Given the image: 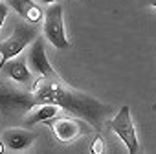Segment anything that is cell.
<instances>
[{"label":"cell","mask_w":156,"mask_h":154,"mask_svg":"<svg viewBox=\"0 0 156 154\" xmlns=\"http://www.w3.org/2000/svg\"><path fill=\"white\" fill-rule=\"evenodd\" d=\"M31 96H33V107L41 103H53L61 110H66L77 117H83L94 128L101 127V121L108 110L107 105L99 103L88 94L77 92L68 85H64L57 73L46 77L37 75V81L31 86Z\"/></svg>","instance_id":"1"},{"label":"cell","mask_w":156,"mask_h":154,"mask_svg":"<svg viewBox=\"0 0 156 154\" xmlns=\"http://www.w3.org/2000/svg\"><path fill=\"white\" fill-rule=\"evenodd\" d=\"M44 125H48L53 132V136L61 141V143H73L79 138H83L85 134H88L94 127L83 117L75 119V117H70V116H55L48 121H44Z\"/></svg>","instance_id":"2"},{"label":"cell","mask_w":156,"mask_h":154,"mask_svg":"<svg viewBox=\"0 0 156 154\" xmlns=\"http://www.w3.org/2000/svg\"><path fill=\"white\" fill-rule=\"evenodd\" d=\"M37 35H39V31H37L35 24H33V26H28V24L19 22V24L15 26V31H13L11 37L0 40V72H2V66H4L9 59L20 55L22 50L28 48L30 42H31Z\"/></svg>","instance_id":"3"},{"label":"cell","mask_w":156,"mask_h":154,"mask_svg":"<svg viewBox=\"0 0 156 154\" xmlns=\"http://www.w3.org/2000/svg\"><path fill=\"white\" fill-rule=\"evenodd\" d=\"M42 33L48 42L53 44L55 50H68L70 40L64 33V22H62V6L55 2L44 11V26Z\"/></svg>","instance_id":"4"},{"label":"cell","mask_w":156,"mask_h":154,"mask_svg":"<svg viewBox=\"0 0 156 154\" xmlns=\"http://www.w3.org/2000/svg\"><path fill=\"white\" fill-rule=\"evenodd\" d=\"M110 128L112 132L123 141V145L129 149V152L136 154L140 152V143H138V136H136V127L132 123V116H130V108L127 105H123L118 114L110 119Z\"/></svg>","instance_id":"5"},{"label":"cell","mask_w":156,"mask_h":154,"mask_svg":"<svg viewBox=\"0 0 156 154\" xmlns=\"http://www.w3.org/2000/svg\"><path fill=\"white\" fill-rule=\"evenodd\" d=\"M28 68L41 75V77H46V75H51L55 73V70L51 68L50 61H48V55H46V50H44V39L42 37H35L31 42H30V50H28Z\"/></svg>","instance_id":"6"},{"label":"cell","mask_w":156,"mask_h":154,"mask_svg":"<svg viewBox=\"0 0 156 154\" xmlns=\"http://www.w3.org/2000/svg\"><path fill=\"white\" fill-rule=\"evenodd\" d=\"M0 107H2L6 112L11 110H30L33 107V96L31 92H20V90H8L2 88L0 90Z\"/></svg>","instance_id":"7"},{"label":"cell","mask_w":156,"mask_h":154,"mask_svg":"<svg viewBox=\"0 0 156 154\" xmlns=\"http://www.w3.org/2000/svg\"><path fill=\"white\" fill-rule=\"evenodd\" d=\"M35 132L26 130V128H8L2 132V143L9 150H24L35 141Z\"/></svg>","instance_id":"8"},{"label":"cell","mask_w":156,"mask_h":154,"mask_svg":"<svg viewBox=\"0 0 156 154\" xmlns=\"http://www.w3.org/2000/svg\"><path fill=\"white\" fill-rule=\"evenodd\" d=\"M2 70L6 72V75L9 77L11 81H15V83H19V85H30L31 79H33V77H31V70H30L28 64H26V59L20 57V55L9 59V61L2 66Z\"/></svg>","instance_id":"9"},{"label":"cell","mask_w":156,"mask_h":154,"mask_svg":"<svg viewBox=\"0 0 156 154\" xmlns=\"http://www.w3.org/2000/svg\"><path fill=\"white\" fill-rule=\"evenodd\" d=\"M6 4L19 17H22L24 20H28L30 24H39L41 20H44V11L33 2V0H8Z\"/></svg>","instance_id":"10"},{"label":"cell","mask_w":156,"mask_h":154,"mask_svg":"<svg viewBox=\"0 0 156 154\" xmlns=\"http://www.w3.org/2000/svg\"><path fill=\"white\" fill-rule=\"evenodd\" d=\"M59 107L53 105V103H41V105H35L28 110V114L24 116V121L28 125H35V123H44L51 117H55L59 114Z\"/></svg>","instance_id":"11"},{"label":"cell","mask_w":156,"mask_h":154,"mask_svg":"<svg viewBox=\"0 0 156 154\" xmlns=\"http://www.w3.org/2000/svg\"><path fill=\"white\" fill-rule=\"evenodd\" d=\"M90 152H94V154H103L105 152V141H103L101 136H96L94 143L90 145Z\"/></svg>","instance_id":"12"},{"label":"cell","mask_w":156,"mask_h":154,"mask_svg":"<svg viewBox=\"0 0 156 154\" xmlns=\"http://www.w3.org/2000/svg\"><path fill=\"white\" fill-rule=\"evenodd\" d=\"M8 13H9V6L0 2V30H2V26H4V20L8 19Z\"/></svg>","instance_id":"13"},{"label":"cell","mask_w":156,"mask_h":154,"mask_svg":"<svg viewBox=\"0 0 156 154\" xmlns=\"http://www.w3.org/2000/svg\"><path fill=\"white\" fill-rule=\"evenodd\" d=\"M41 4H55V2H59V0H39Z\"/></svg>","instance_id":"14"},{"label":"cell","mask_w":156,"mask_h":154,"mask_svg":"<svg viewBox=\"0 0 156 154\" xmlns=\"http://www.w3.org/2000/svg\"><path fill=\"white\" fill-rule=\"evenodd\" d=\"M4 149H6V145L2 143V139H0V154H2V152H4Z\"/></svg>","instance_id":"15"},{"label":"cell","mask_w":156,"mask_h":154,"mask_svg":"<svg viewBox=\"0 0 156 154\" xmlns=\"http://www.w3.org/2000/svg\"><path fill=\"white\" fill-rule=\"evenodd\" d=\"M151 6H152V8H156V0H151Z\"/></svg>","instance_id":"16"},{"label":"cell","mask_w":156,"mask_h":154,"mask_svg":"<svg viewBox=\"0 0 156 154\" xmlns=\"http://www.w3.org/2000/svg\"><path fill=\"white\" fill-rule=\"evenodd\" d=\"M0 2H2V0H0Z\"/></svg>","instance_id":"17"}]
</instances>
